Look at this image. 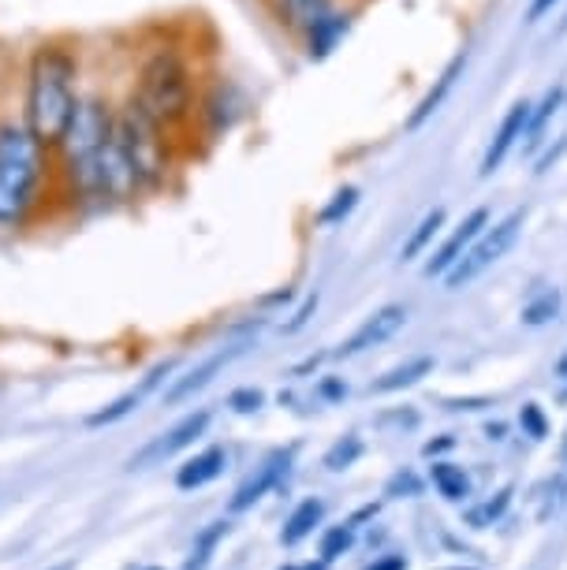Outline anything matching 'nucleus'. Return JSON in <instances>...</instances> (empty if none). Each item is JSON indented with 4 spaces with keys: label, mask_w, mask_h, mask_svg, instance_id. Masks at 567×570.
<instances>
[{
    "label": "nucleus",
    "mask_w": 567,
    "mask_h": 570,
    "mask_svg": "<svg viewBox=\"0 0 567 570\" xmlns=\"http://www.w3.org/2000/svg\"><path fill=\"white\" fill-rule=\"evenodd\" d=\"M209 425V411H198V414H187L184 422H176L168 433L154 436L143 451H135L131 459H127V470H149V466H160V462H168L173 455H179L184 448H190L195 440L206 433Z\"/></svg>",
    "instance_id": "8"
},
{
    "label": "nucleus",
    "mask_w": 567,
    "mask_h": 570,
    "mask_svg": "<svg viewBox=\"0 0 567 570\" xmlns=\"http://www.w3.org/2000/svg\"><path fill=\"white\" fill-rule=\"evenodd\" d=\"M456 570H467V567H456Z\"/></svg>",
    "instance_id": "40"
},
{
    "label": "nucleus",
    "mask_w": 567,
    "mask_h": 570,
    "mask_svg": "<svg viewBox=\"0 0 567 570\" xmlns=\"http://www.w3.org/2000/svg\"><path fill=\"white\" fill-rule=\"evenodd\" d=\"M567 503V478H556L549 485V500H545L541 508V519H549V514H560V508Z\"/></svg>",
    "instance_id": "31"
},
{
    "label": "nucleus",
    "mask_w": 567,
    "mask_h": 570,
    "mask_svg": "<svg viewBox=\"0 0 567 570\" xmlns=\"http://www.w3.org/2000/svg\"><path fill=\"white\" fill-rule=\"evenodd\" d=\"M247 351V340H235V343H224V347H217L213 354H206L195 370H187L184 376H176L173 381V389L165 392V406H179L184 400H190V395H198L206 384L213 381L217 373H224L228 365L239 358V354Z\"/></svg>",
    "instance_id": "9"
},
{
    "label": "nucleus",
    "mask_w": 567,
    "mask_h": 570,
    "mask_svg": "<svg viewBox=\"0 0 567 570\" xmlns=\"http://www.w3.org/2000/svg\"><path fill=\"white\" fill-rule=\"evenodd\" d=\"M433 485L441 489L444 500H467V492H470L467 473L452 466V462H433Z\"/></svg>",
    "instance_id": "24"
},
{
    "label": "nucleus",
    "mask_w": 567,
    "mask_h": 570,
    "mask_svg": "<svg viewBox=\"0 0 567 570\" xmlns=\"http://www.w3.org/2000/svg\"><path fill=\"white\" fill-rule=\"evenodd\" d=\"M276 19L281 27H287L292 35L303 38V30H310L321 16H329L336 8V0H273Z\"/></svg>",
    "instance_id": "17"
},
{
    "label": "nucleus",
    "mask_w": 567,
    "mask_h": 570,
    "mask_svg": "<svg viewBox=\"0 0 567 570\" xmlns=\"http://www.w3.org/2000/svg\"><path fill=\"white\" fill-rule=\"evenodd\" d=\"M366 570H408V559H403V556H384L373 567H366Z\"/></svg>",
    "instance_id": "36"
},
{
    "label": "nucleus",
    "mask_w": 567,
    "mask_h": 570,
    "mask_svg": "<svg viewBox=\"0 0 567 570\" xmlns=\"http://www.w3.org/2000/svg\"><path fill=\"white\" fill-rule=\"evenodd\" d=\"M433 373V358L430 354H422V358H411V362H403V365H395V370H389L381 376V381H373V389L370 392H400V389H411V384H419L422 376H430Z\"/></svg>",
    "instance_id": "21"
},
{
    "label": "nucleus",
    "mask_w": 567,
    "mask_h": 570,
    "mask_svg": "<svg viewBox=\"0 0 567 570\" xmlns=\"http://www.w3.org/2000/svg\"><path fill=\"white\" fill-rule=\"evenodd\" d=\"M173 373V362H160V365H154V370H149L143 381L135 384V389H127L124 395H116V400L105 406V411H98L90 417V425L98 429V425H113V422H120V417H127L131 411H138V406H143L149 395L157 392V384L165 381V376Z\"/></svg>",
    "instance_id": "15"
},
{
    "label": "nucleus",
    "mask_w": 567,
    "mask_h": 570,
    "mask_svg": "<svg viewBox=\"0 0 567 570\" xmlns=\"http://www.w3.org/2000/svg\"><path fill=\"white\" fill-rule=\"evenodd\" d=\"M52 179H57L52 146L35 138L23 116H0V232L27 228Z\"/></svg>",
    "instance_id": "3"
},
{
    "label": "nucleus",
    "mask_w": 567,
    "mask_h": 570,
    "mask_svg": "<svg viewBox=\"0 0 567 570\" xmlns=\"http://www.w3.org/2000/svg\"><path fill=\"white\" fill-rule=\"evenodd\" d=\"M362 455V440L351 433V436H344V440H336L333 448H329V455H325V466L329 470H348L351 462H355Z\"/></svg>",
    "instance_id": "26"
},
{
    "label": "nucleus",
    "mask_w": 567,
    "mask_h": 570,
    "mask_svg": "<svg viewBox=\"0 0 567 570\" xmlns=\"http://www.w3.org/2000/svg\"><path fill=\"white\" fill-rule=\"evenodd\" d=\"M224 466H228V451L224 448H206V451H198L195 459H187L184 466L176 470V485L190 492V489H202V485H209V481H217Z\"/></svg>",
    "instance_id": "16"
},
{
    "label": "nucleus",
    "mask_w": 567,
    "mask_h": 570,
    "mask_svg": "<svg viewBox=\"0 0 567 570\" xmlns=\"http://www.w3.org/2000/svg\"><path fill=\"white\" fill-rule=\"evenodd\" d=\"M560 35H567V12H564V23H560Z\"/></svg>",
    "instance_id": "39"
},
{
    "label": "nucleus",
    "mask_w": 567,
    "mask_h": 570,
    "mask_svg": "<svg viewBox=\"0 0 567 570\" xmlns=\"http://www.w3.org/2000/svg\"><path fill=\"white\" fill-rule=\"evenodd\" d=\"M359 206V187H340L333 198H329V206L317 213V224H325V228H333V224L348 220L351 209Z\"/></svg>",
    "instance_id": "25"
},
{
    "label": "nucleus",
    "mask_w": 567,
    "mask_h": 570,
    "mask_svg": "<svg viewBox=\"0 0 567 570\" xmlns=\"http://www.w3.org/2000/svg\"><path fill=\"white\" fill-rule=\"evenodd\" d=\"M556 314H560V292H556V287H541V292L522 306V325L541 328V325H549V321H556Z\"/></svg>",
    "instance_id": "23"
},
{
    "label": "nucleus",
    "mask_w": 567,
    "mask_h": 570,
    "mask_svg": "<svg viewBox=\"0 0 567 570\" xmlns=\"http://www.w3.org/2000/svg\"><path fill=\"white\" fill-rule=\"evenodd\" d=\"M463 68H467V52H459V57H456V60L448 63V68L441 71V79L433 82V90L426 94V98L419 101V109H414V112L408 116V127H411V131H414V127H422V124L430 120V116L437 112V109H441L444 98H448V94H452L456 79H459V75H463Z\"/></svg>",
    "instance_id": "18"
},
{
    "label": "nucleus",
    "mask_w": 567,
    "mask_h": 570,
    "mask_svg": "<svg viewBox=\"0 0 567 570\" xmlns=\"http://www.w3.org/2000/svg\"><path fill=\"white\" fill-rule=\"evenodd\" d=\"M321 519H325V503H321L317 497L303 500L292 514H287V522H284V530H281V541L284 544L306 541V537L314 533V525H321Z\"/></svg>",
    "instance_id": "19"
},
{
    "label": "nucleus",
    "mask_w": 567,
    "mask_h": 570,
    "mask_svg": "<svg viewBox=\"0 0 567 570\" xmlns=\"http://www.w3.org/2000/svg\"><path fill=\"white\" fill-rule=\"evenodd\" d=\"M19 79H23L19 116L35 138L57 146L87 90V49L79 38H41L27 49Z\"/></svg>",
    "instance_id": "2"
},
{
    "label": "nucleus",
    "mask_w": 567,
    "mask_h": 570,
    "mask_svg": "<svg viewBox=\"0 0 567 570\" xmlns=\"http://www.w3.org/2000/svg\"><path fill=\"white\" fill-rule=\"evenodd\" d=\"M351 541H355V533L348 530V525H333V530H325V537H321V559H336V556H344Z\"/></svg>",
    "instance_id": "27"
},
{
    "label": "nucleus",
    "mask_w": 567,
    "mask_h": 570,
    "mask_svg": "<svg viewBox=\"0 0 567 570\" xmlns=\"http://www.w3.org/2000/svg\"><path fill=\"white\" fill-rule=\"evenodd\" d=\"M441 228H444V209L437 206V209H430L426 217L419 220V228L411 232V239L403 243V250H400V262H414L419 254H426V246H430L437 235H441Z\"/></svg>",
    "instance_id": "22"
},
{
    "label": "nucleus",
    "mask_w": 567,
    "mask_h": 570,
    "mask_svg": "<svg viewBox=\"0 0 567 570\" xmlns=\"http://www.w3.org/2000/svg\"><path fill=\"white\" fill-rule=\"evenodd\" d=\"M224 530H228V525H224V522H217V525H213L209 533H202V537H198L195 552H190V559H187V570H202V567L209 563V552H213V544L221 541V533H224Z\"/></svg>",
    "instance_id": "28"
},
{
    "label": "nucleus",
    "mask_w": 567,
    "mask_h": 570,
    "mask_svg": "<svg viewBox=\"0 0 567 570\" xmlns=\"http://www.w3.org/2000/svg\"><path fill=\"white\" fill-rule=\"evenodd\" d=\"M519 422H522V429H527V433H530L534 440H541L545 433H549V425H545V414H541V406H538V403H527V406H522Z\"/></svg>",
    "instance_id": "30"
},
{
    "label": "nucleus",
    "mask_w": 567,
    "mask_h": 570,
    "mask_svg": "<svg viewBox=\"0 0 567 570\" xmlns=\"http://www.w3.org/2000/svg\"><path fill=\"white\" fill-rule=\"evenodd\" d=\"M486 228H489V209L486 206L470 209L467 217H463V224H459V228L444 239L441 250L433 254V262L426 265V276H448V273H452V265L470 250V246H475V239Z\"/></svg>",
    "instance_id": "11"
},
{
    "label": "nucleus",
    "mask_w": 567,
    "mask_h": 570,
    "mask_svg": "<svg viewBox=\"0 0 567 570\" xmlns=\"http://www.w3.org/2000/svg\"><path fill=\"white\" fill-rule=\"evenodd\" d=\"M60 570H63V567H60Z\"/></svg>",
    "instance_id": "42"
},
{
    "label": "nucleus",
    "mask_w": 567,
    "mask_h": 570,
    "mask_svg": "<svg viewBox=\"0 0 567 570\" xmlns=\"http://www.w3.org/2000/svg\"><path fill=\"white\" fill-rule=\"evenodd\" d=\"M351 23H355V16L348 12V8H333L329 16H321L314 27L303 30V49H306V60H329L333 52L344 46V38L351 35Z\"/></svg>",
    "instance_id": "13"
},
{
    "label": "nucleus",
    "mask_w": 567,
    "mask_h": 570,
    "mask_svg": "<svg viewBox=\"0 0 567 570\" xmlns=\"http://www.w3.org/2000/svg\"><path fill=\"white\" fill-rule=\"evenodd\" d=\"M522 220H527V217H522V209H516V213H508L505 220L489 224V228L475 239V246H470V250L452 265V273L444 276L448 292H459V287L475 284L486 268H493L500 257H508V250L516 246L519 232H522Z\"/></svg>",
    "instance_id": "6"
},
{
    "label": "nucleus",
    "mask_w": 567,
    "mask_h": 570,
    "mask_svg": "<svg viewBox=\"0 0 567 570\" xmlns=\"http://www.w3.org/2000/svg\"><path fill=\"white\" fill-rule=\"evenodd\" d=\"M284 570H321V567H314V563H306V567H284Z\"/></svg>",
    "instance_id": "38"
},
{
    "label": "nucleus",
    "mask_w": 567,
    "mask_h": 570,
    "mask_svg": "<svg viewBox=\"0 0 567 570\" xmlns=\"http://www.w3.org/2000/svg\"><path fill=\"white\" fill-rule=\"evenodd\" d=\"M243 112H247V98H243V90H239V86H235L232 79L202 82L198 116H195V120L206 124V131H209V135L232 131V127L243 120Z\"/></svg>",
    "instance_id": "7"
},
{
    "label": "nucleus",
    "mask_w": 567,
    "mask_h": 570,
    "mask_svg": "<svg viewBox=\"0 0 567 570\" xmlns=\"http://www.w3.org/2000/svg\"><path fill=\"white\" fill-rule=\"evenodd\" d=\"M556 395H560V403H567V354L556 362Z\"/></svg>",
    "instance_id": "35"
},
{
    "label": "nucleus",
    "mask_w": 567,
    "mask_h": 570,
    "mask_svg": "<svg viewBox=\"0 0 567 570\" xmlns=\"http://www.w3.org/2000/svg\"><path fill=\"white\" fill-rule=\"evenodd\" d=\"M116 109H120V98H113L105 86H87L82 90V101L75 109L68 131L57 146H52V157H57V179L63 183L71 198L79 202H101V157L113 142L116 131Z\"/></svg>",
    "instance_id": "4"
},
{
    "label": "nucleus",
    "mask_w": 567,
    "mask_h": 570,
    "mask_svg": "<svg viewBox=\"0 0 567 570\" xmlns=\"http://www.w3.org/2000/svg\"><path fill=\"white\" fill-rule=\"evenodd\" d=\"M553 4H556V0H534L530 12H527V23H538L541 16H549V12H553Z\"/></svg>",
    "instance_id": "37"
},
{
    "label": "nucleus",
    "mask_w": 567,
    "mask_h": 570,
    "mask_svg": "<svg viewBox=\"0 0 567 570\" xmlns=\"http://www.w3.org/2000/svg\"><path fill=\"white\" fill-rule=\"evenodd\" d=\"M564 98H567V86H553V90L541 98V105H534V109H530V124H527V135H522L527 142H522V146H527V149H538L541 146L545 127H549L556 120V112L564 109Z\"/></svg>",
    "instance_id": "20"
},
{
    "label": "nucleus",
    "mask_w": 567,
    "mask_h": 570,
    "mask_svg": "<svg viewBox=\"0 0 567 570\" xmlns=\"http://www.w3.org/2000/svg\"><path fill=\"white\" fill-rule=\"evenodd\" d=\"M149 570H157V567H149Z\"/></svg>",
    "instance_id": "41"
},
{
    "label": "nucleus",
    "mask_w": 567,
    "mask_h": 570,
    "mask_svg": "<svg viewBox=\"0 0 567 570\" xmlns=\"http://www.w3.org/2000/svg\"><path fill=\"white\" fill-rule=\"evenodd\" d=\"M403 325H408V309H403V306H381V309H373V314L362 321V325L351 332L344 343H340L336 354H340V358H355V354H362V351L381 347V343L392 340Z\"/></svg>",
    "instance_id": "10"
},
{
    "label": "nucleus",
    "mask_w": 567,
    "mask_h": 570,
    "mask_svg": "<svg viewBox=\"0 0 567 570\" xmlns=\"http://www.w3.org/2000/svg\"><path fill=\"white\" fill-rule=\"evenodd\" d=\"M287 462H292V451H273V455L265 459L262 466L254 470L239 489H235V497H232V503H228V511H232V514L251 511L254 503H258V500L265 497V492L276 489V481H281L284 473H287Z\"/></svg>",
    "instance_id": "14"
},
{
    "label": "nucleus",
    "mask_w": 567,
    "mask_h": 570,
    "mask_svg": "<svg viewBox=\"0 0 567 570\" xmlns=\"http://www.w3.org/2000/svg\"><path fill=\"white\" fill-rule=\"evenodd\" d=\"M530 109H534V105L522 98V101H516L505 112V120H500L493 142H489L486 157H481V176H493V171L508 160L511 149L522 142V135H527V124H530Z\"/></svg>",
    "instance_id": "12"
},
{
    "label": "nucleus",
    "mask_w": 567,
    "mask_h": 570,
    "mask_svg": "<svg viewBox=\"0 0 567 570\" xmlns=\"http://www.w3.org/2000/svg\"><path fill=\"white\" fill-rule=\"evenodd\" d=\"M511 503V492H497V500H489V503H481V508L470 511V525H489V522H497L500 514H505V508Z\"/></svg>",
    "instance_id": "29"
},
{
    "label": "nucleus",
    "mask_w": 567,
    "mask_h": 570,
    "mask_svg": "<svg viewBox=\"0 0 567 570\" xmlns=\"http://www.w3.org/2000/svg\"><path fill=\"white\" fill-rule=\"evenodd\" d=\"M232 411H239V414H251V411H258L262 406V392L258 389H243V392H232Z\"/></svg>",
    "instance_id": "32"
},
{
    "label": "nucleus",
    "mask_w": 567,
    "mask_h": 570,
    "mask_svg": "<svg viewBox=\"0 0 567 570\" xmlns=\"http://www.w3.org/2000/svg\"><path fill=\"white\" fill-rule=\"evenodd\" d=\"M202 75L190 60V49L173 35H149L131 49L124 98L165 135L184 131L198 116Z\"/></svg>",
    "instance_id": "1"
},
{
    "label": "nucleus",
    "mask_w": 567,
    "mask_h": 570,
    "mask_svg": "<svg viewBox=\"0 0 567 570\" xmlns=\"http://www.w3.org/2000/svg\"><path fill=\"white\" fill-rule=\"evenodd\" d=\"M317 309V295H306V303L295 309V317H292V325H287V332H295V328H303L306 325V317Z\"/></svg>",
    "instance_id": "33"
},
{
    "label": "nucleus",
    "mask_w": 567,
    "mask_h": 570,
    "mask_svg": "<svg viewBox=\"0 0 567 570\" xmlns=\"http://www.w3.org/2000/svg\"><path fill=\"white\" fill-rule=\"evenodd\" d=\"M395 492H408V497H414V492H419V481H414L411 473H400V478L389 485V497H395Z\"/></svg>",
    "instance_id": "34"
},
{
    "label": "nucleus",
    "mask_w": 567,
    "mask_h": 570,
    "mask_svg": "<svg viewBox=\"0 0 567 570\" xmlns=\"http://www.w3.org/2000/svg\"><path fill=\"white\" fill-rule=\"evenodd\" d=\"M116 146L135 171L138 190H157L173 168V135H165L154 120H146L131 101L120 94V109H116Z\"/></svg>",
    "instance_id": "5"
}]
</instances>
